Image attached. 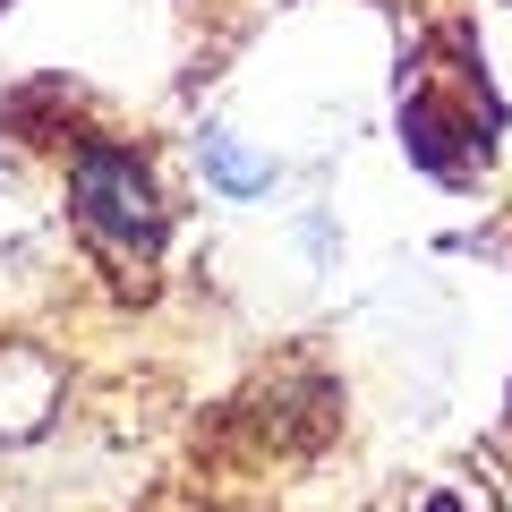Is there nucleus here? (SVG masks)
<instances>
[{
    "label": "nucleus",
    "instance_id": "1",
    "mask_svg": "<svg viewBox=\"0 0 512 512\" xmlns=\"http://www.w3.org/2000/svg\"><path fill=\"white\" fill-rule=\"evenodd\" d=\"M69 197H77V222H86V239L103 256H128V265H146V256H163L171 239V214H163V188H154V171L137 163L128 146H77L69 163Z\"/></svg>",
    "mask_w": 512,
    "mask_h": 512
},
{
    "label": "nucleus",
    "instance_id": "2",
    "mask_svg": "<svg viewBox=\"0 0 512 512\" xmlns=\"http://www.w3.org/2000/svg\"><path fill=\"white\" fill-rule=\"evenodd\" d=\"M197 171H205V188L231 197V205H256L265 188H274V154H256L248 137H231V128H205L197 137Z\"/></svg>",
    "mask_w": 512,
    "mask_h": 512
}]
</instances>
